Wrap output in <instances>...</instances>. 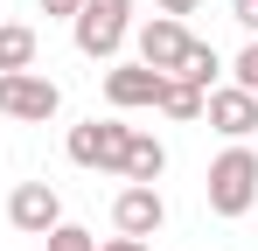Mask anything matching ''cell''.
Returning a JSON list of instances; mask_svg holds the SVG:
<instances>
[{
  "label": "cell",
  "instance_id": "obj_9",
  "mask_svg": "<svg viewBox=\"0 0 258 251\" xmlns=\"http://www.w3.org/2000/svg\"><path fill=\"white\" fill-rule=\"evenodd\" d=\"M161 70H147V63H119V70H105V98H112V112H140V105H161Z\"/></svg>",
  "mask_w": 258,
  "mask_h": 251
},
{
  "label": "cell",
  "instance_id": "obj_12",
  "mask_svg": "<svg viewBox=\"0 0 258 251\" xmlns=\"http://www.w3.org/2000/svg\"><path fill=\"white\" fill-rule=\"evenodd\" d=\"M216 70H223V63H216V49L188 35V49H181V70H174V77H181V84H196V91H210V77H216Z\"/></svg>",
  "mask_w": 258,
  "mask_h": 251
},
{
  "label": "cell",
  "instance_id": "obj_18",
  "mask_svg": "<svg viewBox=\"0 0 258 251\" xmlns=\"http://www.w3.org/2000/svg\"><path fill=\"white\" fill-rule=\"evenodd\" d=\"M98 251H147V237H112V244H98Z\"/></svg>",
  "mask_w": 258,
  "mask_h": 251
},
{
  "label": "cell",
  "instance_id": "obj_13",
  "mask_svg": "<svg viewBox=\"0 0 258 251\" xmlns=\"http://www.w3.org/2000/svg\"><path fill=\"white\" fill-rule=\"evenodd\" d=\"M161 112H168V119H203V91L181 84V77H168L161 84Z\"/></svg>",
  "mask_w": 258,
  "mask_h": 251
},
{
  "label": "cell",
  "instance_id": "obj_4",
  "mask_svg": "<svg viewBox=\"0 0 258 251\" xmlns=\"http://www.w3.org/2000/svg\"><path fill=\"white\" fill-rule=\"evenodd\" d=\"M56 105H63V91H56L42 70H7V77H0V119L42 126V119H56Z\"/></svg>",
  "mask_w": 258,
  "mask_h": 251
},
{
  "label": "cell",
  "instance_id": "obj_8",
  "mask_svg": "<svg viewBox=\"0 0 258 251\" xmlns=\"http://www.w3.org/2000/svg\"><path fill=\"white\" fill-rule=\"evenodd\" d=\"M181 49H188V28H181L174 14H154V21L140 28V63H147V70H161V77L181 70Z\"/></svg>",
  "mask_w": 258,
  "mask_h": 251
},
{
  "label": "cell",
  "instance_id": "obj_14",
  "mask_svg": "<svg viewBox=\"0 0 258 251\" xmlns=\"http://www.w3.org/2000/svg\"><path fill=\"white\" fill-rule=\"evenodd\" d=\"M42 251H98V237H91L84 223H56V230L42 237Z\"/></svg>",
  "mask_w": 258,
  "mask_h": 251
},
{
  "label": "cell",
  "instance_id": "obj_15",
  "mask_svg": "<svg viewBox=\"0 0 258 251\" xmlns=\"http://www.w3.org/2000/svg\"><path fill=\"white\" fill-rule=\"evenodd\" d=\"M237 91H251V98H258V35L244 42V56H237Z\"/></svg>",
  "mask_w": 258,
  "mask_h": 251
},
{
  "label": "cell",
  "instance_id": "obj_1",
  "mask_svg": "<svg viewBox=\"0 0 258 251\" xmlns=\"http://www.w3.org/2000/svg\"><path fill=\"white\" fill-rule=\"evenodd\" d=\"M251 203H258V154L244 140H230L210 161V209L216 216H244Z\"/></svg>",
  "mask_w": 258,
  "mask_h": 251
},
{
  "label": "cell",
  "instance_id": "obj_19",
  "mask_svg": "<svg viewBox=\"0 0 258 251\" xmlns=\"http://www.w3.org/2000/svg\"><path fill=\"white\" fill-rule=\"evenodd\" d=\"M161 14H174V21H181V14H196V0H161Z\"/></svg>",
  "mask_w": 258,
  "mask_h": 251
},
{
  "label": "cell",
  "instance_id": "obj_16",
  "mask_svg": "<svg viewBox=\"0 0 258 251\" xmlns=\"http://www.w3.org/2000/svg\"><path fill=\"white\" fill-rule=\"evenodd\" d=\"M230 21H237V28H251V35H258V0H237V7H230Z\"/></svg>",
  "mask_w": 258,
  "mask_h": 251
},
{
  "label": "cell",
  "instance_id": "obj_5",
  "mask_svg": "<svg viewBox=\"0 0 258 251\" xmlns=\"http://www.w3.org/2000/svg\"><path fill=\"white\" fill-rule=\"evenodd\" d=\"M112 223H119V237H154V230L168 223L161 189H154V181H126V189L112 196Z\"/></svg>",
  "mask_w": 258,
  "mask_h": 251
},
{
  "label": "cell",
  "instance_id": "obj_11",
  "mask_svg": "<svg viewBox=\"0 0 258 251\" xmlns=\"http://www.w3.org/2000/svg\"><path fill=\"white\" fill-rule=\"evenodd\" d=\"M161 167H168V147L133 126V140H126V181H161Z\"/></svg>",
  "mask_w": 258,
  "mask_h": 251
},
{
  "label": "cell",
  "instance_id": "obj_7",
  "mask_svg": "<svg viewBox=\"0 0 258 251\" xmlns=\"http://www.w3.org/2000/svg\"><path fill=\"white\" fill-rule=\"evenodd\" d=\"M203 119H210L223 140H251V133H258V98H251V91H237V84L203 91Z\"/></svg>",
  "mask_w": 258,
  "mask_h": 251
},
{
  "label": "cell",
  "instance_id": "obj_10",
  "mask_svg": "<svg viewBox=\"0 0 258 251\" xmlns=\"http://www.w3.org/2000/svg\"><path fill=\"white\" fill-rule=\"evenodd\" d=\"M35 56H42V35H35V28L0 21V77H7V70H35Z\"/></svg>",
  "mask_w": 258,
  "mask_h": 251
},
{
  "label": "cell",
  "instance_id": "obj_3",
  "mask_svg": "<svg viewBox=\"0 0 258 251\" xmlns=\"http://www.w3.org/2000/svg\"><path fill=\"white\" fill-rule=\"evenodd\" d=\"M126 140H133V126L84 119V126H70V161H77V167H98V174H126Z\"/></svg>",
  "mask_w": 258,
  "mask_h": 251
},
{
  "label": "cell",
  "instance_id": "obj_2",
  "mask_svg": "<svg viewBox=\"0 0 258 251\" xmlns=\"http://www.w3.org/2000/svg\"><path fill=\"white\" fill-rule=\"evenodd\" d=\"M70 28H77V49L91 63H112L126 49V35H133V0H84Z\"/></svg>",
  "mask_w": 258,
  "mask_h": 251
},
{
  "label": "cell",
  "instance_id": "obj_6",
  "mask_svg": "<svg viewBox=\"0 0 258 251\" xmlns=\"http://www.w3.org/2000/svg\"><path fill=\"white\" fill-rule=\"evenodd\" d=\"M7 223H14L21 237H49V230L63 223V203H56V189H49V181H21V189L7 196Z\"/></svg>",
  "mask_w": 258,
  "mask_h": 251
},
{
  "label": "cell",
  "instance_id": "obj_17",
  "mask_svg": "<svg viewBox=\"0 0 258 251\" xmlns=\"http://www.w3.org/2000/svg\"><path fill=\"white\" fill-rule=\"evenodd\" d=\"M77 7L84 0H42V14H63V21H77Z\"/></svg>",
  "mask_w": 258,
  "mask_h": 251
}]
</instances>
